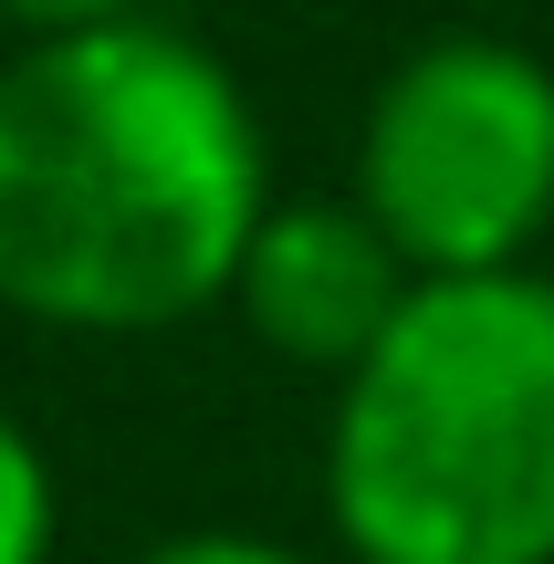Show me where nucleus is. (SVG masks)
I'll return each mask as SVG.
<instances>
[{
  "mask_svg": "<svg viewBox=\"0 0 554 564\" xmlns=\"http://www.w3.org/2000/svg\"><path fill=\"white\" fill-rule=\"evenodd\" d=\"M262 220V126L209 42L105 21L0 63V303L178 324L241 282Z\"/></svg>",
  "mask_w": 554,
  "mask_h": 564,
  "instance_id": "f257e3e1",
  "label": "nucleus"
},
{
  "mask_svg": "<svg viewBox=\"0 0 554 564\" xmlns=\"http://www.w3.org/2000/svg\"><path fill=\"white\" fill-rule=\"evenodd\" d=\"M325 512L356 564H554V282H419L335 387Z\"/></svg>",
  "mask_w": 554,
  "mask_h": 564,
  "instance_id": "f03ea898",
  "label": "nucleus"
},
{
  "mask_svg": "<svg viewBox=\"0 0 554 564\" xmlns=\"http://www.w3.org/2000/svg\"><path fill=\"white\" fill-rule=\"evenodd\" d=\"M356 209L419 282H502L554 230V74L523 42H419L356 126Z\"/></svg>",
  "mask_w": 554,
  "mask_h": 564,
  "instance_id": "7ed1b4c3",
  "label": "nucleus"
},
{
  "mask_svg": "<svg viewBox=\"0 0 554 564\" xmlns=\"http://www.w3.org/2000/svg\"><path fill=\"white\" fill-rule=\"evenodd\" d=\"M230 293H241L251 335H262L272 356L325 366V377L346 387L356 366L388 345V324L409 314L419 272L377 241V220L356 199H293V209H272V220L251 230Z\"/></svg>",
  "mask_w": 554,
  "mask_h": 564,
  "instance_id": "20e7f679",
  "label": "nucleus"
},
{
  "mask_svg": "<svg viewBox=\"0 0 554 564\" xmlns=\"http://www.w3.org/2000/svg\"><path fill=\"white\" fill-rule=\"evenodd\" d=\"M53 554V470H42L32 429L0 408V564H42Z\"/></svg>",
  "mask_w": 554,
  "mask_h": 564,
  "instance_id": "39448f33",
  "label": "nucleus"
},
{
  "mask_svg": "<svg viewBox=\"0 0 554 564\" xmlns=\"http://www.w3.org/2000/svg\"><path fill=\"white\" fill-rule=\"evenodd\" d=\"M137 564H314V554H293V544H262V533H178V544L137 554Z\"/></svg>",
  "mask_w": 554,
  "mask_h": 564,
  "instance_id": "423d86ee",
  "label": "nucleus"
},
{
  "mask_svg": "<svg viewBox=\"0 0 554 564\" xmlns=\"http://www.w3.org/2000/svg\"><path fill=\"white\" fill-rule=\"evenodd\" d=\"M11 21H32V42H63V32H105V21H137V0H0Z\"/></svg>",
  "mask_w": 554,
  "mask_h": 564,
  "instance_id": "0eeeda50",
  "label": "nucleus"
}]
</instances>
